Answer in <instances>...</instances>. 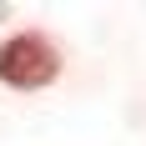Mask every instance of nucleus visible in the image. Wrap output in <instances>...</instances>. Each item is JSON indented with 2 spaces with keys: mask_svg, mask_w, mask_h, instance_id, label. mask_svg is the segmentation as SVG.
<instances>
[{
  "mask_svg": "<svg viewBox=\"0 0 146 146\" xmlns=\"http://www.w3.org/2000/svg\"><path fill=\"white\" fill-rule=\"evenodd\" d=\"M60 76V50L45 40L40 30H25V35H10L0 45V81L15 91H40Z\"/></svg>",
  "mask_w": 146,
  "mask_h": 146,
  "instance_id": "obj_1",
  "label": "nucleus"
}]
</instances>
